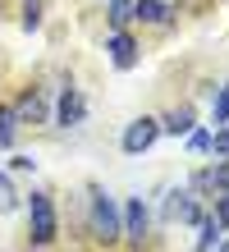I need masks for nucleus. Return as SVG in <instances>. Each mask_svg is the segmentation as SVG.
Listing matches in <instances>:
<instances>
[{"instance_id":"f257e3e1","label":"nucleus","mask_w":229,"mask_h":252,"mask_svg":"<svg viewBox=\"0 0 229 252\" xmlns=\"http://www.w3.org/2000/svg\"><path fill=\"white\" fill-rule=\"evenodd\" d=\"M28 234H33V243H51V239H55V206H51V192H33V197H28Z\"/></svg>"},{"instance_id":"f03ea898","label":"nucleus","mask_w":229,"mask_h":252,"mask_svg":"<svg viewBox=\"0 0 229 252\" xmlns=\"http://www.w3.org/2000/svg\"><path fill=\"white\" fill-rule=\"evenodd\" d=\"M92 234H97L101 243H115L119 234H124V229H119V211H115V202L105 197L101 188H92Z\"/></svg>"},{"instance_id":"7ed1b4c3","label":"nucleus","mask_w":229,"mask_h":252,"mask_svg":"<svg viewBox=\"0 0 229 252\" xmlns=\"http://www.w3.org/2000/svg\"><path fill=\"white\" fill-rule=\"evenodd\" d=\"M156 138H161V124L142 115V120H133V124L124 128V152H129V156H142V152H147V147L156 142Z\"/></svg>"},{"instance_id":"20e7f679","label":"nucleus","mask_w":229,"mask_h":252,"mask_svg":"<svg viewBox=\"0 0 229 252\" xmlns=\"http://www.w3.org/2000/svg\"><path fill=\"white\" fill-rule=\"evenodd\" d=\"M83 115H87L83 92H78V87H65V92H60V110H55V120L65 124V128H73V124H83Z\"/></svg>"},{"instance_id":"39448f33","label":"nucleus","mask_w":229,"mask_h":252,"mask_svg":"<svg viewBox=\"0 0 229 252\" xmlns=\"http://www.w3.org/2000/svg\"><path fill=\"white\" fill-rule=\"evenodd\" d=\"M105 51H110L115 69H133L137 64V41L129 32H110V37H105Z\"/></svg>"},{"instance_id":"423d86ee","label":"nucleus","mask_w":229,"mask_h":252,"mask_svg":"<svg viewBox=\"0 0 229 252\" xmlns=\"http://www.w3.org/2000/svg\"><path fill=\"white\" fill-rule=\"evenodd\" d=\"M165 220H183V225H202V211H197L193 192H170V202H165Z\"/></svg>"},{"instance_id":"0eeeda50","label":"nucleus","mask_w":229,"mask_h":252,"mask_svg":"<svg viewBox=\"0 0 229 252\" xmlns=\"http://www.w3.org/2000/svg\"><path fill=\"white\" fill-rule=\"evenodd\" d=\"M147 220H151V216H147L142 197H133V202L124 206V234H129L133 243H142V239H147Z\"/></svg>"},{"instance_id":"6e6552de","label":"nucleus","mask_w":229,"mask_h":252,"mask_svg":"<svg viewBox=\"0 0 229 252\" xmlns=\"http://www.w3.org/2000/svg\"><path fill=\"white\" fill-rule=\"evenodd\" d=\"M14 115H19V124H23V120H28V124L46 120V96L37 92V87H28V92L19 96V106H14Z\"/></svg>"},{"instance_id":"1a4fd4ad","label":"nucleus","mask_w":229,"mask_h":252,"mask_svg":"<svg viewBox=\"0 0 229 252\" xmlns=\"http://www.w3.org/2000/svg\"><path fill=\"white\" fill-rule=\"evenodd\" d=\"M133 19H142V23H170V9H165V0H133Z\"/></svg>"},{"instance_id":"9d476101","label":"nucleus","mask_w":229,"mask_h":252,"mask_svg":"<svg viewBox=\"0 0 229 252\" xmlns=\"http://www.w3.org/2000/svg\"><path fill=\"white\" fill-rule=\"evenodd\" d=\"M14 138H19V115H14V106H0V152L14 147Z\"/></svg>"},{"instance_id":"9b49d317","label":"nucleus","mask_w":229,"mask_h":252,"mask_svg":"<svg viewBox=\"0 0 229 252\" xmlns=\"http://www.w3.org/2000/svg\"><path fill=\"white\" fill-rule=\"evenodd\" d=\"M197 229H202V239H197V252H211V248L220 243V220H216V216H202V225H197Z\"/></svg>"},{"instance_id":"f8f14e48","label":"nucleus","mask_w":229,"mask_h":252,"mask_svg":"<svg viewBox=\"0 0 229 252\" xmlns=\"http://www.w3.org/2000/svg\"><path fill=\"white\" fill-rule=\"evenodd\" d=\"M165 133H174V138H179V133H188L193 128V110L188 106H179V110H170V115H165V124H161Z\"/></svg>"},{"instance_id":"ddd939ff","label":"nucleus","mask_w":229,"mask_h":252,"mask_svg":"<svg viewBox=\"0 0 229 252\" xmlns=\"http://www.w3.org/2000/svg\"><path fill=\"white\" fill-rule=\"evenodd\" d=\"M133 19V0H110V28L124 32V23Z\"/></svg>"},{"instance_id":"4468645a","label":"nucleus","mask_w":229,"mask_h":252,"mask_svg":"<svg viewBox=\"0 0 229 252\" xmlns=\"http://www.w3.org/2000/svg\"><path fill=\"white\" fill-rule=\"evenodd\" d=\"M211 120H216L220 128L229 124V83L220 87V92H216V106H211Z\"/></svg>"},{"instance_id":"2eb2a0df","label":"nucleus","mask_w":229,"mask_h":252,"mask_svg":"<svg viewBox=\"0 0 229 252\" xmlns=\"http://www.w3.org/2000/svg\"><path fill=\"white\" fill-rule=\"evenodd\" d=\"M14 206H19V192H14V184L5 179V174H0V216H9Z\"/></svg>"},{"instance_id":"dca6fc26","label":"nucleus","mask_w":229,"mask_h":252,"mask_svg":"<svg viewBox=\"0 0 229 252\" xmlns=\"http://www.w3.org/2000/svg\"><path fill=\"white\" fill-rule=\"evenodd\" d=\"M23 28H28V32L41 28V0H28V5H23Z\"/></svg>"},{"instance_id":"f3484780","label":"nucleus","mask_w":229,"mask_h":252,"mask_svg":"<svg viewBox=\"0 0 229 252\" xmlns=\"http://www.w3.org/2000/svg\"><path fill=\"white\" fill-rule=\"evenodd\" d=\"M211 152L225 156V165H229V124H225V128H216V138H211Z\"/></svg>"},{"instance_id":"a211bd4d","label":"nucleus","mask_w":229,"mask_h":252,"mask_svg":"<svg viewBox=\"0 0 229 252\" xmlns=\"http://www.w3.org/2000/svg\"><path fill=\"white\" fill-rule=\"evenodd\" d=\"M188 147H193V152H211V133H206V128H197L193 138H188Z\"/></svg>"},{"instance_id":"6ab92c4d","label":"nucleus","mask_w":229,"mask_h":252,"mask_svg":"<svg viewBox=\"0 0 229 252\" xmlns=\"http://www.w3.org/2000/svg\"><path fill=\"white\" fill-rule=\"evenodd\" d=\"M220 252H229V248H220Z\"/></svg>"}]
</instances>
